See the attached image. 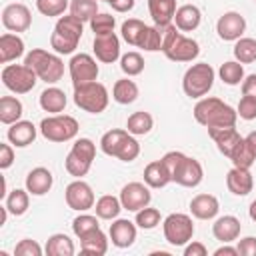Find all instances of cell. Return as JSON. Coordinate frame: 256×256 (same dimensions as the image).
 Wrapping results in <instances>:
<instances>
[{
  "mask_svg": "<svg viewBox=\"0 0 256 256\" xmlns=\"http://www.w3.org/2000/svg\"><path fill=\"white\" fill-rule=\"evenodd\" d=\"M194 118L198 124L206 126V128H216V126H236L238 120V112L222 102L220 98L208 96V98H200L194 106Z\"/></svg>",
  "mask_w": 256,
  "mask_h": 256,
  "instance_id": "6da1fadb",
  "label": "cell"
},
{
  "mask_svg": "<svg viewBox=\"0 0 256 256\" xmlns=\"http://www.w3.org/2000/svg\"><path fill=\"white\" fill-rule=\"evenodd\" d=\"M164 30V40H162V52L166 54L168 60L172 62H192L200 54V44L194 38L184 36L176 24L162 26Z\"/></svg>",
  "mask_w": 256,
  "mask_h": 256,
  "instance_id": "7a4b0ae2",
  "label": "cell"
},
{
  "mask_svg": "<svg viewBox=\"0 0 256 256\" xmlns=\"http://www.w3.org/2000/svg\"><path fill=\"white\" fill-rule=\"evenodd\" d=\"M100 148L106 156H114L122 162H132L140 154V144L138 140L122 128H112L100 138Z\"/></svg>",
  "mask_w": 256,
  "mask_h": 256,
  "instance_id": "3957f363",
  "label": "cell"
},
{
  "mask_svg": "<svg viewBox=\"0 0 256 256\" xmlns=\"http://www.w3.org/2000/svg\"><path fill=\"white\" fill-rule=\"evenodd\" d=\"M84 22L80 18H76L74 14H68V16H60L56 26H54V32L50 36V46L54 48L56 54H72L82 38V32H84Z\"/></svg>",
  "mask_w": 256,
  "mask_h": 256,
  "instance_id": "277c9868",
  "label": "cell"
},
{
  "mask_svg": "<svg viewBox=\"0 0 256 256\" xmlns=\"http://www.w3.org/2000/svg\"><path fill=\"white\" fill-rule=\"evenodd\" d=\"M24 64L30 66L36 76L40 80H44L46 84H56L62 76H64V62L58 54H50L42 48H32L26 58H24Z\"/></svg>",
  "mask_w": 256,
  "mask_h": 256,
  "instance_id": "5b68a950",
  "label": "cell"
},
{
  "mask_svg": "<svg viewBox=\"0 0 256 256\" xmlns=\"http://www.w3.org/2000/svg\"><path fill=\"white\" fill-rule=\"evenodd\" d=\"M214 76H216V72L210 64H206V62L192 64L182 78V88H184L186 96L204 98L214 86Z\"/></svg>",
  "mask_w": 256,
  "mask_h": 256,
  "instance_id": "8992f818",
  "label": "cell"
},
{
  "mask_svg": "<svg viewBox=\"0 0 256 256\" xmlns=\"http://www.w3.org/2000/svg\"><path fill=\"white\" fill-rule=\"evenodd\" d=\"M108 98H110V94H108L106 86L96 82V80L74 88V104L78 108H82L84 112H90V114L104 112L108 106Z\"/></svg>",
  "mask_w": 256,
  "mask_h": 256,
  "instance_id": "52a82bcc",
  "label": "cell"
},
{
  "mask_svg": "<svg viewBox=\"0 0 256 256\" xmlns=\"http://www.w3.org/2000/svg\"><path fill=\"white\" fill-rule=\"evenodd\" d=\"M94 156H96V144L90 138H78L72 144V150L68 152V156L64 160V166H66L70 176L82 178V176L88 174Z\"/></svg>",
  "mask_w": 256,
  "mask_h": 256,
  "instance_id": "ba28073f",
  "label": "cell"
},
{
  "mask_svg": "<svg viewBox=\"0 0 256 256\" xmlns=\"http://www.w3.org/2000/svg\"><path fill=\"white\" fill-rule=\"evenodd\" d=\"M40 134L50 142H68L76 138L78 122L68 114H52L40 122Z\"/></svg>",
  "mask_w": 256,
  "mask_h": 256,
  "instance_id": "9c48e42d",
  "label": "cell"
},
{
  "mask_svg": "<svg viewBox=\"0 0 256 256\" xmlns=\"http://www.w3.org/2000/svg\"><path fill=\"white\" fill-rule=\"evenodd\" d=\"M36 72L26 64H6L2 68V82L14 94H28L36 86Z\"/></svg>",
  "mask_w": 256,
  "mask_h": 256,
  "instance_id": "30bf717a",
  "label": "cell"
},
{
  "mask_svg": "<svg viewBox=\"0 0 256 256\" xmlns=\"http://www.w3.org/2000/svg\"><path fill=\"white\" fill-rule=\"evenodd\" d=\"M162 230H164V238L168 244L172 246H184L192 240L194 236V224H192V218L188 214H182V212H174V214H168L164 218V224H162Z\"/></svg>",
  "mask_w": 256,
  "mask_h": 256,
  "instance_id": "8fae6325",
  "label": "cell"
},
{
  "mask_svg": "<svg viewBox=\"0 0 256 256\" xmlns=\"http://www.w3.org/2000/svg\"><path fill=\"white\" fill-rule=\"evenodd\" d=\"M68 70H70V78H72V86L78 88L82 84L94 82L98 78V64L90 54H74L72 60L68 62Z\"/></svg>",
  "mask_w": 256,
  "mask_h": 256,
  "instance_id": "7c38bea8",
  "label": "cell"
},
{
  "mask_svg": "<svg viewBox=\"0 0 256 256\" xmlns=\"http://www.w3.org/2000/svg\"><path fill=\"white\" fill-rule=\"evenodd\" d=\"M64 198H66V204L68 208L76 210V212H86L94 206V192H92V186L88 182H84L82 178L70 182L64 190Z\"/></svg>",
  "mask_w": 256,
  "mask_h": 256,
  "instance_id": "4fadbf2b",
  "label": "cell"
},
{
  "mask_svg": "<svg viewBox=\"0 0 256 256\" xmlns=\"http://www.w3.org/2000/svg\"><path fill=\"white\" fill-rule=\"evenodd\" d=\"M120 202H122V208L128 210V212H138L142 208H146L152 200V194H150V186L148 184H142V182H128L122 190H120Z\"/></svg>",
  "mask_w": 256,
  "mask_h": 256,
  "instance_id": "5bb4252c",
  "label": "cell"
},
{
  "mask_svg": "<svg viewBox=\"0 0 256 256\" xmlns=\"http://www.w3.org/2000/svg\"><path fill=\"white\" fill-rule=\"evenodd\" d=\"M2 24L10 32H16V34L26 32L32 24V14H30L28 6L20 4V2H14V4H8L2 10Z\"/></svg>",
  "mask_w": 256,
  "mask_h": 256,
  "instance_id": "9a60e30c",
  "label": "cell"
},
{
  "mask_svg": "<svg viewBox=\"0 0 256 256\" xmlns=\"http://www.w3.org/2000/svg\"><path fill=\"white\" fill-rule=\"evenodd\" d=\"M246 30V20L240 12H224L216 22V32L226 42H236Z\"/></svg>",
  "mask_w": 256,
  "mask_h": 256,
  "instance_id": "2e32d148",
  "label": "cell"
},
{
  "mask_svg": "<svg viewBox=\"0 0 256 256\" xmlns=\"http://www.w3.org/2000/svg\"><path fill=\"white\" fill-rule=\"evenodd\" d=\"M92 50H94L96 60H100L104 64H112V62H116L120 58V40H118V36L114 32L94 36Z\"/></svg>",
  "mask_w": 256,
  "mask_h": 256,
  "instance_id": "e0dca14e",
  "label": "cell"
},
{
  "mask_svg": "<svg viewBox=\"0 0 256 256\" xmlns=\"http://www.w3.org/2000/svg\"><path fill=\"white\" fill-rule=\"evenodd\" d=\"M202 178H204L202 164L196 158L186 156L184 162L180 164V168L176 170V174L172 176V182H176L180 186H186V188H196L202 182Z\"/></svg>",
  "mask_w": 256,
  "mask_h": 256,
  "instance_id": "ac0fdd59",
  "label": "cell"
},
{
  "mask_svg": "<svg viewBox=\"0 0 256 256\" xmlns=\"http://www.w3.org/2000/svg\"><path fill=\"white\" fill-rule=\"evenodd\" d=\"M208 136L214 140L216 148L220 150V154H224L226 158H230L232 150L238 146V142L242 140V136L238 134L236 126H216V128H208Z\"/></svg>",
  "mask_w": 256,
  "mask_h": 256,
  "instance_id": "d6986e66",
  "label": "cell"
},
{
  "mask_svg": "<svg viewBox=\"0 0 256 256\" xmlns=\"http://www.w3.org/2000/svg\"><path fill=\"white\" fill-rule=\"evenodd\" d=\"M226 186L234 196H246L252 192L254 188V178L250 168H236L232 166V170H228L226 174Z\"/></svg>",
  "mask_w": 256,
  "mask_h": 256,
  "instance_id": "ffe728a7",
  "label": "cell"
},
{
  "mask_svg": "<svg viewBox=\"0 0 256 256\" xmlns=\"http://www.w3.org/2000/svg\"><path fill=\"white\" fill-rule=\"evenodd\" d=\"M110 240L116 248H128L136 240V224L124 218H114L110 224Z\"/></svg>",
  "mask_w": 256,
  "mask_h": 256,
  "instance_id": "44dd1931",
  "label": "cell"
},
{
  "mask_svg": "<svg viewBox=\"0 0 256 256\" xmlns=\"http://www.w3.org/2000/svg\"><path fill=\"white\" fill-rule=\"evenodd\" d=\"M54 184V176L48 168L44 166H38V168H32L26 176V190L32 194V196H44L46 192H50Z\"/></svg>",
  "mask_w": 256,
  "mask_h": 256,
  "instance_id": "7402d4cb",
  "label": "cell"
},
{
  "mask_svg": "<svg viewBox=\"0 0 256 256\" xmlns=\"http://www.w3.org/2000/svg\"><path fill=\"white\" fill-rule=\"evenodd\" d=\"M8 140L16 148H26L36 140V126L30 120H18L8 128Z\"/></svg>",
  "mask_w": 256,
  "mask_h": 256,
  "instance_id": "603a6c76",
  "label": "cell"
},
{
  "mask_svg": "<svg viewBox=\"0 0 256 256\" xmlns=\"http://www.w3.org/2000/svg\"><path fill=\"white\" fill-rule=\"evenodd\" d=\"M220 210V202L212 194H196L190 200V212L198 220H212Z\"/></svg>",
  "mask_w": 256,
  "mask_h": 256,
  "instance_id": "cb8c5ba5",
  "label": "cell"
},
{
  "mask_svg": "<svg viewBox=\"0 0 256 256\" xmlns=\"http://www.w3.org/2000/svg\"><path fill=\"white\" fill-rule=\"evenodd\" d=\"M240 230H242V224L236 216H220L214 224H212V234L216 240L228 244V242H234L238 236H240Z\"/></svg>",
  "mask_w": 256,
  "mask_h": 256,
  "instance_id": "d4e9b609",
  "label": "cell"
},
{
  "mask_svg": "<svg viewBox=\"0 0 256 256\" xmlns=\"http://www.w3.org/2000/svg\"><path fill=\"white\" fill-rule=\"evenodd\" d=\"M200 20H202V12L198 6L194 4H182L180 8H176V14H174V24L180 32H192L200 26Z\"/></svg>",
  "mask_w": 256,
  "mask_h": 256,
  "instance_id": "484cf974",
  "label": "cell"
},
{
  "mask_svg": "<svg viewBox=\"0 0 256 256\" xmlns=\"http://www.w3.org/2000/svg\"><path fill=\"white\" fill-rule=\"evenodd\" d=\"M148 10L156 26H168L174 22L176 0H148Z\"/></svg>",
  "mask_w": 256,
  "mask_h": 256,
  "instance_id": "4316f807",
  "label": "cell"
},
{
  "mask_svg": "<svg viewBox=\"0 0 256 256\" xmlns=\"http://www.w3.org/2000/svg\"><path fill=\"white\" fill-rule=\"evenodd\" d=\"M24 54V40L18 34H2L0 36V62L8 64Z\"/></svg>",
  "mask_w": 256,
  "mask_h": 256,
  "instance_id": "83f0119b",
  "label": "cell"
},
{
  "mask_svg": "<svg viewBox=\"0 0 256 256\" xmlns=\"http://www.w3.org/2000/svg\"><path fill=\"white\" fill-rule=\"evenodd\" d=\"M144 182L150 188H164L166 184L172 182V176L162 160H154V162L146 164V168H144Z\"/></svg>",
  "mask_w": 256,
  "mask_h": 256,
  "instance_id": "f1b7e54d",
  "label": "cell"
},
{
  "mask_svg": "<svg viewBox=\"0 0 256 256\" xmlns=\"http://www.w3.org/2000/svg\"><path fill=\"white\" fill-rule=\"evenodd\" d=\"M80 248H82V252H86V254L102 256V254H106V250H108V238H106V234H104L100 228H94V230H90L88 234H84V236L80 238Z\"/></svg>",
  "mask_w": 256,
  "mask_h": 256,
  "instance_id": "f546056e",
  "label": "cell"
},
{
  "mask_svg": "<svg viewBox=\"0 0 256 256\" xmlns=\"http://www.w3.org/2000/svg\"><path fill=\"white\" fill-rule=\"evenodd\" d=\"M66 102L68 100H66L64 90H60L56 86H50L40 94V108L50 114H60L66 108Z\"/></svg>",
  "mask_w": 256,
  "mask_h": 256,
  "instance_id": "4dcf8cb0",
  "label": "cell"
},
{
  "mask_svg": "<svg viewBox=\"0 0 256 256\" xmlns=\"http://www.w3.org/2000/svg\"><path fill=\"white\" fill-rule=\"evenodd\" d=\"M22 112H24V108H22V102L18 98H14V96H2L0 98V122L2 124L10 126V124L18 122L22 118Z\"/></svg>",
  "mask_w": 256,
  "mask_h": 256,
  "instance_id": "1f68e13d",
  "label": "cell"
},
{
  "mask_svg": "<svg viewBox=\"0 0 256 256\" xmlns=\"http://www.w3.org/2000/svg\"><path fill=\"white\" fill-rule=\"evenodd\" d=\"M152 126H154V118H152L150 112H144V110L132 112L126 120V130L132 136H144L152 130Z\"/></svg>",
  "mask_w": 256,
  "mask_h": 256,
  "instance_id": "d6a6232c",
  "label": "cell"
},
{
  "mask_svg": "<svg viewBox=\"0 0 256 256\" xmlns=\"http://www.w3.org/2000/svg\"><path fill=\"white\" fill-rule=\"evenodd\" d=\"M94 210H96V216L98 218H102V220H114V218H118L120 210H124V208H122L120 198H116L112 194H104V196H100L96 200V208Z\"/></svg>",
  "mask_w": 256,
  "mask_h": 256,
  "instance_id": "836d02e7",
  "label": "cell"
},
{
  "mask_svg": "<svg viewBox=\"0 0 256 256\" xmlns=\"http://www.w3.org/2000/svg\"><path fill=\"white\" fill-rule=\"evenodd\" d=\"M4 206L8 208L10 214L14 216H22L28 206H30V192L22 190V188H14L12 192H8V196L4 198Z\"/></svg>",
  "mask_w": 256,
  "mask_h": 256,
  "instance_id": "e575fe53",
  "label": "cell"
},
{
  "mask_svg": "<svg viewBox=\"0 0 256 256\" xmlns=\"http://www.w3.org/2000/svg\"><path fill=\"white\" fill-rule=\"evenodd\" d=\"M112 98L118 104H132L138 98V86H136V82L134 80H128V78L116 80L114 82V88H112Z\"/></svg>",
  "mask_w": 256,
  "mask_h": 256,
  "instance_id": "d590c367",
  "label": "cell"
},
{
  "mask_svg": "<svg viewBox=\"0 0 256 256\" xmlns=\"http://www.w3.org/2000/svg\"><path fill=\"white\" fill-rule=\"evenodd\" d=\"M46 254L48 256H72L74 242L66 234H52L46 240Z\"/></svg>",
  "mask_w": 256,
  "mask_h": 256,
  "instance_id": "8d00e7d4",
  "label": "cell"
},
{
  "mask_svg": "<svg viewBox=\"0 0 256 256\" xmlns=\"http://www.w3.org/2000/svg\"><path fill=\"white\" fill-rule=\"evenodd\" d=\"M162 40H164V30L162 26H146L142 38H140V44L138 48L146 50V52H156V50H162Z\"/></svg>",
  "mask_w": 256,
  "mask_h": 256,
  "instance_id": "74e56055",
  "label": "cell"
},
{
  "mask_svg": "<svg viewBox=\"0 0 256 256\" xmlns=\"http://www.w3.org/2000/svg\"><path fill=\"white\" fill-rule=\"evenodd\" d=\"M218 76H220V80L224 84L236 86V84H242V80H244V68H242V64L238 60H228V62H224L220 66Z\"/></svg>",
  "mask_w": 256,
  "mask_h": 256,
  "instance_id": "f35d334b",
  "label": "cell"
},
{
  "mask_svg": "<svg viewBox=\"0 0 256 256\" xmlns=\"http://www.w3.org/2000/svg\"><path fill=\"white\" fill-rule=\"evenodd\" d=\"M234 58L240 64L256 62V40L254 38H238L234 44Z\"/></svg>",
  "mask_w": 256,
  "mask_h": 256,
  "instance_id": "ab89813d",
  "label": "cell"
},
{
  "mask_svg": "<svg viewBox=\"0 0 256 256\" xmlns=\"http://www.w3.org/2000/svg\"><path fill=\"white\" fill-rule=\"evenodd\" d=\"M144 30H146V24L142 22V20H138V18H128V20H124L122 22V38L130 44V46H138L140 44V38H142V34H144Z\"/></svg>",
  "mask_w": 256,
  "mask_h": 256,
  "instance_id": "60d3db41",
  "label": "cell"
},
{
  "mask_svg": "<svg viewBox=\"0 0 256 256\" xmlns=\"http://www.w3.org/2000/svg\"><path fill=\"white\" fill-rule=\"evenodd\" d=\"M70 14L82 22H90L98 14V0H70Z\"/></svg>",
  "mask_w": 256,
  "mask_h": 256,
  "instance_id": "b9f144b4",
  "label": "cell"
},
{
  "mask_svg": "<svg viewBox=\"0 0 256 256\" xmlns=\"http://www.w3.org/2000/svg\"><path fill=\"white\" fill-rule=\"evenodd\" d=\"M230 160H232V166H236V168H252L256 156H254V152L250 150V146L246 144V140L242 138V140L238 142V146L232 150Z\"/></svg>",
  "mask_w": 256,
  "mask_h": 256,
  "instance_id": "7bdbcfd3",
  "label": "cell"
},
{
  "mask_svg": "<svg viewBox=\"0 0 256 256\" xmlns=\"http://www.w3.org/2000/svg\"><path fill=\"white\" fill-rule=\"evenodd\" d=\"M120 68L126 76H138L144 70V58L138 52H126L120 56Z\"/></svg>",
  "mask_w": 256,
  "mask_h": 256,
  "instance_id": "ee69618b",
  "label": "cell"
},
{
  "mask_svg": "<svg viewBox=\"0 0 256 256\" xmlns=\"http://www.w3.org/2000/svg\"><path fill=\"white\" fill-rule=\"evenodd\" d=\"M114 26H116V18H114L112 14H106V12H98V14L90 20V28H92L94 36L110 34V32H114Z\"/></svg>",
  "mask_w": 256,
  "mask_h": 256,
  "instance_id": "f6af8a7d",
  "label": "cell"
},
{
  "mask_svg": "<svg viewBox=\"0 0 256 256\" xmlns=\"http://www.w3.org/2000/svg\"><path fill=\"white\" fill-rule=\"evenodd\" d=\"M160 220H162V216H160V210H158V208L146 206V208H142V210L136 212V226H140V228H144V230L156 228V226L160 224Z\"/></svg>",
  "mask_w": 256,
  "mask_h": 256,
  "instance_id": "bcb514c9",
  "label": "cell"
},
{
  "mask_svg": "<svg viewBox=\"0 0 256 256\" xmlns=\"http://www.w3.org/2000/svg\"><path fill=\"white\" fill-rule=\"evenodd\" d=\"M36 8L44 16H62L66 8H70L68 0H36Z\"/></svg>",
  "mask_w": 256,
  "mask_h": 256,
  "instance_id": "7dc6e473",
  "label": "cell"
},
{
  "mask_svg": "<svg viewBox=\"0 0 256 256\" xmlns=\"http://www.w3.org/2000/svg\"><path fill=\"white\" fill-rule=\"evenodd\" d=\"M94 228H100V224H98V218L92 216V214H80V216H76L72 220V232L78 238H82L84 234H88Z\"/></svg>",
  "mask_w": 256,
  "mask_h": 256,
  "instance_id": "c3c4849f",
  "label": "cell"
},
{
  "mask_svg": "<svg viewBox=\"0 0 256 256\" xmlns=\"http://www.w3.org/2000/svg\"><path fill=\"white\" fill-rule=\"evenodd\" d=\"M236 112H238V116H240L242 120H254V118H256V98L242 94Z\"/></svg>",
  "mask_w": 256,
  "mask_h": 256,
  "instance_id": "681fc988",
  "label": "cell"
},
{
  "mask_svg": "<svg viewBox=\"0 0 256 256\" xmlns=\"http://www.w3.org/2000/svg\"><path fill=\"white\" fill-rule=\"evenodd\" d=\"M14 254L16 256H42V248L36 240H30V238H24L16 244L14 248Z\"/></svg>",
  "mask_w": 256,
  "mask_h": 256,
  "instance_id": "f907efd6",
  "label": "cell"
},
{
  "mask_svg": "<svg viewBox=\"0 0 256 256\" xmlns=\"http://www.w3.org/2000/svg\"><path fill=\"white\" fill-rule=\"evenodd\" d=\"M184 158H186V154H182V152H178V150H170V152H166L160 160H162V162H164V166L168 168L170 176H174V174H176V170L180 168V164L184 162Z\"/></svg>",
  "mask_w": 256,
  "mask_h": 256,
  "instance_id": "816d5d0a",
  "label": "cell"
},
{
  "mask_svg": "<svg viewBox=\"0 0 256 256\" xmlns=\"http://www.w3.org/2000/svg\"><path fill=\"white\" fill-rule=\"evenodd\" d=\"M236 248H238L240 256H256V238L254 236H246L236 244Z\"/></svg>",
  "mask_w": 256,
  "mask_h": 256,
  "instance_id": "f5cc1de1",
  "label": "cell"
},
{
  "mask_svg": "<svg viewBox=\"0 0 256 256\" xmlns=\"http://www.w3.org/2000/svg\"><path fill=\"white\" fill-rule=\"evenodd\" d=\"M14 162V150L10 144H0V168L6 170Z\"/></svg>",
  "mask_w": 256,
  "mask_h": 256,
  "instance_id": "db71d44e",
  "label": "cell"
},
{
  "mask_svg": "<svg viewBox=\"0 0 256 256\" xmlns=\"http://www.w3.org/2000/svg\"><path fill=\"white\" fill-rule=\"evenodd\" d=\"M242 94L256 98V74L244 76V80H242Z\"/></svg>",
  "mask_w": 256,
  "mask_h": 256,
  "instance_id": "11a10c76",
  "label": "cell"
},
{
  "mask_svg": "<svg viewBox=\"0 0 256 256\" xmlns=\"http://www.w3.org/2000/svg\"><path fill=\"white\" fill-rule=\"evenodd\" d=\"M208 250L202 242H192V244H186L184 248V256H206Z\"/></svg>",
  "mask_w": 256,
  "mask_h": 256,
  "instance_id": "9f6ffc18",
  "label": "cell"
},
{
  "mask_svg": "<svg viewBox=\"0 0 256 256\" xmlns=\"http://www.w3.org/2000/svg\"><path fill=\"white\" fill-rule=\"evenodd\" d=\"M108 4H110L112 10H116V12H128V10L134 8V0H110Z\"/></svg>",
  "mask_w": 256,
  "mask_h": 256,
  "instance_id": "6f0895ef",
  "label": "cell"
},
{
  "mask_svg": "<svg viewBox=\"0 0 256 256\" xmlns=\"http://www.w3.org/2000/svg\"><path fill=\"white\" fill-rule=\"evenodd\" d=\"M222 254H226V256H236L238 254V248H232V246H220V248H216L214 250V256H222Z\"/></svg>",
  "mask_w": 256,
  "mask_h": 256,
  "instance_id": "680465c9",
  "label": "cell"
},
{
  "mask_svg": "<svg viewBox=\"0 0 256 256\" xmlns=\"http://www.w3.org/2000/svg\"><path fill=\"white\" fill-rule=\"evenodd\" d=\"M244 140H246V144L250 146V150H252V152H254V156H256V130H254V132H250Z\"/></svg>",
  "mask_w": 256,
  "mask_h": 256,
  "instance_id": "91938a15",
  "label": "cell"
},
{
  "mask_svg": "<svg viewBox=\"0 0 256 256\" xmlns=\"http://www.w3.org/2000/svg\"><path fill=\"white\" fill-rule=\"evenodd\" d=\"M248 214H250V218L256 222V200L250 204V208H248Z\"/></svg>",
  "mask_w": 256,
  "mask_h": 256,
  "instance_id": "94428289",
  "label": "cell"
},
{
  "mask_svg": "<svg viewBox=\"0 0 256 256\" xmlns=\"http://www.w3.org/2000/svg\"><path fill=\"white\" fill-rule=\"evenodd\" d=\"M106 2H110V0H106Z\"/></svg>",
  "mask_w": 256,
  "mask_h": 256,
  "instance_id": "6125c7cd",
  "label": "cell"
},
{
  "mask_svg": "<svg viewBox=\"0 0 256 256\" xmlns=\"http://www.w3.org/2000/svg\"><path fill=\"white\" fill-rule=\"evenodd\" d=\"M254 2H256V0H254Z\"/></svg>",
  "mask_w": 256,
  "mask_h": 256,
  "instance_id": "be15d7a7",
  "label": "cell"
}]
</instances>
